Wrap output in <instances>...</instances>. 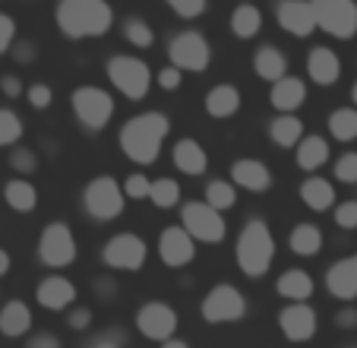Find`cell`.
<instances>
[{
  "label": "cell",
  "mask_w": 357,
  "mask_h": 348,
  "mask_svg": "<svg viewBox=\"0 0 357 348\" xmlns=\"http://www.w3.org/2000/svg\"><path fill=\"white\" fill-rule=\"evenodd\" d=\"M171 133V121L162 111H142L136 117H130L117 133L121 152L136 165H152L162 155V146Z\"/></svg>",
  "instance_id": "1"
},
{
  "label": "cell",
  "mask_w": 357,
  "mask_h": 348,
  "mask_svg": "<svg viewBox=\"0 0 357 348\" xmlns=\"http://www.w3.org/2000/svg\"><path fill=\"white\" fill-rule=\"evenodd\" d=\"M234 260L247 279H263L275 260V238L263 219H250L234 244Z\"/></svg>",
  "instance_id": "2"
},
{
  "label": "cell",
  "mask_w": 357,
  "mask_h": 348,
  "mask_svg": "<svg viewBox=\"0 0 357 348\" xmlns=\"http://www.w3.org/2000/svg\"><path fill=\"white\" fill-rule=\"evenodd\" d=\"M111 22H114V10L108 0H61L57 3V26L70 38L105 35Z\"/></svg>",
  "instance_id": "3"
},
{
  "label": "cell",
  "mask_w": 357,
  "mask_h": 348,
  "mask_svg": "<svg viewBox=\"0 0 357 348\" xmlns=\"http://www.w3.org/2000/svg\"><path fill=\"white\" fill-rule=\"evenodd\" d=\"M199 314H202V320L212 323V326H218V323H237L247 317V298H243V291L237 285L218 282L199 301Z\"/></svg>",
  "instance_id": "4"
},
{
  "label": "cell",
  "mask_w": 357,
  "mask_h": 348,
  "mask_svg": "<svg viewBox=\"0 0 357 348\" xmlns=\"http://www.w3.org/2000/svg\"><path fill=\"white\" fill-rule=\"evenodd\" d=\"M181 225L196 238V244H222L228 235L225 212L209 206L206 200H193L181 206Z\"/></svg>",
  "instance_id": "5"
},
{
  "label": "cell",
  "mask_w": 357,
  "mask_h": 348,
  "mask_svg": "<svg viewBox=\"0 0 357 348\" xmlns=\"http://www.w3.org/2000/svg\"><path fill=\"white\" fill-rule=\"evenodd\" d=\"M123 203H127V194H123V184H117L114 177L101 174L95 181H89L86 194H82V206L92 215L95 222H111L123 212Z\"/></svg>",
  "instance_id": "6"
},
{
  "label": "cell",
  "mask_w": 357,
  "mask_h": 348,
  "mask_svg": "<svg viewBox=\"0 0 357 348\" xmlns=\"http://www.w3.org/2000/svg\"><path fill=\"white\" fill-rule=\"evenodd\" d=\"M73 114L79 117V124L86 130H105L114 117V99L98 86H79L70 95Z\"/></svg>",
  "instance_id": "7"
},
{
  "label": "cell",
  "mask_w": 357,
  "mask_h": 348,
  "mask_svg": "<svg viewBox=\"0 0 357 348\" xmlns=\"http://www.w3.org/2000/svg\"><path fill=\"white\" fill-rule=\"evenodd\" d=\"M149 260V244L133 231H121V235L108 238V244L101 247V263L117 273H139Z\"/></svg>",
  "instance_id": "8"
},
{
  "label": "cell",
  "mask_w": 357,
  "mask_h": 348,
  "mask_svg": "<svg viewBox=\"0 0 357 348\" xmlns=\"http://www.w3.org/2000/svg\"><path fill=\"white\" fill-rule=\"evenodd\" d=\"M76 238L73 228L67 222H51L45 225V231L38 235V260L45 263L47 269H63L70 263H76Z\"/></svg>",
  "instance_id": "9"
},
{
  "label": "cell",
  "mask_w": 357,
  "mask_h": 348,
  "mask_svg": "<svg viewBox=\"0 0 357 348\" xmlns=\"http://www.w3.org/2000/svg\"><path fill=\"white\" fill-rule=\"evenodd\" d=\"M133 326L139 329L142 339L149 342H168L177 335V326H181V317L171 307L168 301H146L133 317Z\"/></svg>",
  "instance_id": "10"
},
{
  "label": "cell",
  "mask_w": 357,
  "mask_h": 348,
  "mask_svg": "<svg viewBox=\"0 0 357 348\" xmlns=\"http://www.w3.org/2000/svg\"><path fill=\"white\" fill-rule=\"evenodd\" d=\"M108 76H111V82H114L117 92L127 95L130 101L146 99L149 82H152V76H149V67H146V64H142L139 57H127V54H117V57H111Z\"/></svg>",
  "instance_id": "11"
},
{
  "label": "cell",
  "mask_w": 357,
  "mask_h": 348,
  "mask_svg": "<svg viewBox=\"0 0 357 348\" xmlns=\"http://www.w3.org/2000/svg\"><path fill=\"white\" fill-rule=\"evenodd\" d=\"M317 10L319 29H326L335 38L357 35V3L354 0H310Z\"/></svg>",
  "instance_id": "12"
},
{
  "label": "cell",
  "mask_w": 357,
  "mask_h": 348,
  "mask_svg": "<svg viewBox=\"0 0 357 348\" xmlns=\"http://www.w3.org/2000/svg\"><path fill=\"white\" fill-rule=\"evenodd\" d=\"M278 329H282V335L288 342L303 345V342H310L313 335H317L319 317L307 301H288L278 310Z\"/></svg>",
  "instance_id": "13"
},
{
  "label": "cell",
  "mask_w": 357,
  "mask_h": 348,
  "mask_svg": "<svg viewBox=\"0 0 357 348\" xmlns=\"http://www.w3.org/2000/svg\"><path fill=\"white\" fill-rule=\"evenodd\" d=\"M168 57L177 70H193V73H199V70L209 67L212 48L199 32H181L177 38H171Z\"/></svg>",
  "instance_id": "14"
},
{
  "label": "cell",
  "mask_w": 357,
  "mask_h": 348,
  "mask_svg": "<svg viewBox=\"0 0 357 348\" xmlns=\"http://www.w3.org/2000/svg\"><path fill=\"white\" fill-rule=\"evenodd\" d=\"M158 260L168 269H183L196 260V238L183 225H168L158 235Z\"/></svg>",
  "instance_id": "15"
},
{
  "label": "cell",
  "mask_w": 357,
  "mask_h": 348,
  "mask_svg": "<svg viewBox=\"0 0 357 348\" xmlns=\"http://www.w3.org/2000/svg\"><path fill=\"white\" fill-rule=\"evenodd\" d=\"M35 301L38 307L54 310V314H67L76 304V285L67 275H45V279L35 285Z\"/></svg>",
  "instance_id": "16"
},
{
  "label": "cell",
  "mask_w": 357,
  "mask_h": 348,
  "mask_svg": "<svg viewBox=\"0 0 357 348\" xmlns=\"http://www.w3.org/2000/svg\"><path fill=\"white\" fill-rule=\"evenodd\" d=\"M326 291L342 304L357 301V254L342 256V260H335L326 269Z\"/></svg>",
  "instance_id": "17"
},
{
  "label": "cell",
  "mask_w": 357,
  "mask_h": 348,
  "mask_svg": "<svg viewBox=\"0 0 357 348\" xmlns=\"http://www.w3.org/2000/svg\"><path fill=\"white\" fill-rule=\"evenodd\" d=\"M278 26L284 32L297 35V38H307L319 29L317 22V10H313L310 0H282L278 3Z\"/></svg>",
  "instance_id": "18"
},
{
  "label": "cell",
  "mask_w": 357,
  "mask_h": 348,
  "mask_svg": "<svg viewBox=\"0 0 357 348\" xmlns=\"http://www.w3.org/2000/svg\"><path fill=\"white\" fill-rule=\"evenodd\" d=\"M231 184L250 190V194H263V190L272 187V171L259 159H237L231 165Z\"/></svg>",
  "instance_id": "19"
},
{
  "label": "cell",
  "mask_w": 357,
  "mask_h": 348,
  "mask_svg": "<svg viewBox=\"0 0 357 348\" xmlns=\"http://www.w3.org/2000/svg\"><path fill=\"white\" fill-rule=\"evenodd\" d=\"M275 291L284 301H310L313 291H317V282H313V275L307 269L291 266L275 279Z\"/></svg>",
  "instance_id": "20"
},
{
  "label": "cell",
  "mask_w": 357,
  "mask_h": 348,
  "mask_svg": "<svg viewBox=\"0 0 357 348\" xmlns=\"http://www.w3.org/2000/svg\"><path fill=\"white\" fill-rule=\"evenodd\" d=\"M171 159H174L177 171L190 174V177H199V174H206V168H209V155H206V149H202L193 136L177 140L174 149H171Z\"/></svg>",
  "instance_id": "21"
},
{
  "label": "cell",
  "mask_w": 357,
  "mask_h": 348,
  "mask_svg": "<svg viewBox=\"0 0 357 348\" xmlns=\"http://www.w3.org/2000/svg\"><path fill=\"white\" fill-rule=\"evenodd\" d=\"M269 101L278 114H294L297 108L307 101V86H303V80H297V76H282L278 82H272Z\"/></svg>",
  "instance_id": "22"
},
{
  "label": "cell",
  "mask_w": 357,
  "mask_h": 348,
  "mask_svg": "<svg viewBox=\"0 0 357 348\" xmlns=\"http://www.w3.org/2000/svg\"><path fill=\"white\" fill-rule=\"evenodd\" d=\"M307 73L317 86H335L338 76H342V61L332 48H313L310 57H307Z\"/></svg>",
  "instance_id": "23"
},
{
  "label": "cell",
  "mask_w": 357,
  "mask_h": 348,
  "mask_svg": "<svg viewBox=\"0 0 357 348\" xmlns=\"http://www.w3.org/2000/svg\"><path fill=\"white\" fill-rule=\"evenodd\" d=\"M29 329H32V307L26 301L13 298L0 307V333L7 339H22Z\"/></svg>",
  "instance_id": "24"
},
{
  "label": "cell",
  "mask_w": 357,
  "mask_h": 348,
  "mask_svg": "<svg viewBox=\"0 0 357 348\" xmlns=\"http://www.w3.org/2000/svg\"><path fill=\"white\" fill-rule=\"evenodd\" d=\"M301 200L307 209H313V212H326V209L335 206V187H332L326 177H319V174H313V177H307V181L301 184Z\"/></svg>",
  "instance_id": "25"
},
{
  "label": "cell",
  "mask_w": 357,
  "mask_h": 348,
  "mask_svg": "<svg viewBox=\"0 0 357 348\" xmlns=\"http://www.w3.org/2000/svg\"><path fill=\"white\" fill-rule=\"evenodd\" d=\"M294 159H297V168L301 171H317L329 161V143L323 136H303L301 143L294 146Z\"/></svg>",
  "instance_id": "26"
},
{
  "label": "cell",
  "mask_w": 357,
  "mask_h": 348,
  "mask_svg": "<svg viewBox=\"0 0 357 348\" xmlns=\"http://www.w3.org/2000/svg\"><path fill=\"white\" fill-rule=\"evenodd\" d=\"M288 247L294 256H317L323 250V231H319V225H313V222L294 225L288 235Z\"/></svg>",
  "instance_id": "27"
},
{
  "label": "cell",
  "mask_w": 357,
  "mask_h": 348,
  "mask_svg": "<svg viewBox=\"0 0 357 348\" xmlns=\"http://www.w3.org/2000/svg\"><path fill=\"white\" fill-rule=\"evenodd\" d=\"M206 111H209V117H218V121L234 117V114L241 111V92H237L234 86H228V82L209 89V95H206Z\"/></svg>",
  "instance_id": "28"
},
{
  "label": "cell",
  "mask_w": 357,
  "mask_h": 348,
  "mask_svg": "<svg viewBox=\"0 0 357 348\" xmlns=\"http://www.w3.org/2000/svg\"><path fill=\"white\" fill-rule=\"evenodd\" d=\"M3 200H7V206L13 209V212H35V206H38V190H35V184L26 181V177H13V181H7V187H3Z\"/></svg>",
  "instance_id": "29"
},
{
  "label": "cell",
  "mask_w": 357,
  "mask_h": 348,
  "mask_svg": "<svg viewBox=\"0 0 357 348\" xmlns=\"http://www.w3.org/2000/svg\"><path fill=\"white\" fill-rule=\"evenodd\" d=\"M253 67H257V73L263 76L266 82H278L282 76H288V61H284V54L272 45L259 48L257 57H253Z\"/></svg>",
  "instance_id": "30"
},
{
  "label": "cell",
  "mask_w": 357,
  "mask_h": 348,
  "mask_svg": "<svg viewBox=\"0 0 357 348\" xmlns=\"http://www.w3.org/2000/svg\"><path fill=\"white\" fill-rule=\"evenodd\" d=\"M269 136L275 146L282 149H294L297 143L303 140V124L301 117H294V114H278L275 121L269 124Z\"/></svg>",
  "instance_id": "31"
},
{
  "label": "cell",
  "mask_w": 357,
  "mask_h": 348,
  "mask_svg": "<svg viewBox=\"0 0 357 348\" xmlns=\"http://www.w3.org/2000/svg\"><path fill=\"white\" fill-rule=\"evenodd\" d=\"M231 29H234L237 38H253V35L263 29V13H259L253 3H241V7L231 13Z\"/></svg>",
  "instance_id": "32"
},
{
  "label": "cell",
  "mask_w": 357,
  "mask_h": 348,
  "mask_svg": "<svg viewBox=\"0 0 357 348\" xmlns=\"http://www.w3.org/2000/svg\"><path fill=\"white\" fill-rule=\"evenodd\" d=\"M329 133L338 143L357 140V108H338L329 114Z\"/></svg>",
  "instance_id": "33"
},
{
  "label": "cell",
  "mask_w": 357,
  "mask_h": 348,
  "mask_svg": "<svg viewBox=\"0 0 357 348\" xmlns=\"http://www.w3.org/2000/svg\"><path fill=\"white\" fill-rule=\"evenodd\" d=\"M206 203L215 206L218 212H231L237 206V187L228 181H209L206 184Z\"/></svg>",
  "instance_id": "34"
},
{
  "label": "cell",
  "mask_w": 357,
  "mask_h": 348,
  "mask_svg": "<svg viewBox=\"0 0 357 348\" xmlns=\"http://www.w3.org/2000/svg\"><path fill=\"white\" fill-rule=\"evenodd\" d=\"M149 200L155 203L158 209H174L177 203H181V184H177L174 177H158V181H152Z\"/></svg>",
  "instance_id": "35"
},
{
  "label": "cell",
  "mask_w": 357,
  "mask_h": 348,
  "mask_svg": "<svg viewBox=\"0 0 357 348\" xmlns=\"http://www.w3.org/2000/svg\"><path fill=\"white\" fill-rule=\"evenodd\" d=\"M22 140V121L10 108H0V146H16Z\"/></svg>",
  "instance_id": "36"
},
{
  "label": "cell",
  "mask_w": 357,
  "mask_h": 348,
  "mask_svg": "<svg viewBox=\"0 0 357 348\" xmlns=\"http://www.w3.org/2000/svg\"><path fill=\"white\" fill-rule=\"evenodd\" d=\"M10 168H13L16 174H35V168H38V155L26 146H16L13 152H10Z\"/></svg>",
  "instance_id": "37"
},
{
  "label": "cell",
  "mask_w": 357,
  "mask_h": 348,
  "mask_svg": "<svg viewBox=\"0 0 357 348\" xmlns=\"http://www.w3.org/2000/svg\"><path fill=\"white\" fill-rule=\"evenodd\" d=\"M123 35H127V41H133L136 48H149V45H152V38H155V35H152V29H149L142 20H127Z\"/></svg>",
  "instance_id": "38"
},
{
  "label": "cell",
  "mask_w": 357,
  "mask_h": 348,
  "mask_svg": "<svg viewBox=\"0 0 357 348\" xmlns=\"http://www.w3.org/2000/svg\"><path fill=\"white\" fill-rule=\"evenodd\" d=\"M335 225L342 231H357V200H344L335 206Z\"/></svg>",
  "instance_id": "39"
},
{
  "label": "cell",
  "mask_w": 357,
  "mask_h": 348,
  "mask_svg": "<svg viewBox=\"0 0 357 348\" xmlns=\"http://www.w3.org/2000/svg\"><path fill=\"white\" fill-rule=\"evenodd\" d=\"M332 174H335L342 184H357V152H344L342 159L335 161Z\"/></svg>",
  "instance_id": "40"
},
{
  "label": "cell",
  "mask_w": 357,
  "mask_h": 348,
  "mask_svg": "<svg viewBox=\"0 0 357 348\" xmlns=\"http://www.w3.org/2000/svg\"><path fill=\"white\" fill-rule=\"evenodd\" d=\"M149 190H152V181H149L146 174H130L127 181H123L127 200H149Z\"/></svg>",
  "instance_id": "41"
},
{
  "label": "cell",
  "mask_w": 357,
  "mask_h": 348,
  "mask_svg": "<svg viewBox=\"0 0 357 348\" xmlns=\"http://www.w3.org/2000/svg\"><path fill=\"white\" fill-rule=\"evenodd\" d=\"M92 307H86V304H73V307L67 310V326L73 329V333H86L89 326H92Z\"/></svg>",
  "instance_id": "42"
},
{
  "label": "cell",
  "mask_w": 357,
  "mask_h": 348,
  "mask_svg": "<svg viewBox=\"0 0 357 348\" xmlns=\"http://www.w3.org/2000/svg\"><path fill=\"white\" fill-rule=\"evenodd\" d=\"M165 3H168L177 16H187V20H193V16H199L202 10H206V0H165Z\"/></svg>",
  "instance_id": "43"
},
{
  "label": "cell",
  "mask_w": 357,
  "mask_h": 348,
  "mask_svg": "<svg viewBox=\"0 0 357 348\" xmlns=\"http://www.w3.org/2000/svg\"><path fill=\"white\" fill-rule=\"evenodd\" d=\"M123 342H127V335H123V329H108V333L95 335V339L89 342L86 348H123Z\"/></svg>",
  "instance_id": "44"
},
{
  "label": "cell",
  "mask_w": 357,
  "mask_h": 348,
  "mask_svg": "<svg viewBox=\"0 0 357 348\" xmlns=\"http://www.w3.org/2000/svg\"><path fill=\"white\" fill-rule=\"evenodd\" d=\"M26 99H29V105L32 108H47L51 105V99H54V92H51V86H45V82H35V86H29V92H26Z\"/></svg>",
  "instance_id": "45"
},
{
  "label": "cell",
  "mask_w": 357,
  "mask_h": 348,
  "mask_svg": "<svg viewBox=\"0 0 357 348\" xmlns=\"http://www.w3.org/2000/svg\"><path fill=\"white\" fill-rule=\"evenodd\" d=\"M335 326L338 329H357V307L354 304H342L335 310Z\"/></svg>",
  "instance_id": "46"
},
{
  "label": "cell",
  "mask_w": 357,
  "mask_h": 348,
  "mask_svg": "<svg viewBox=\"0 0 357 348\" xmlns=\"http://www.w3.org/2000/svg\"><path fill=\"white\" fill-rule=\"evenodd\" d=\"M26 348H63V342L54 333H32L26 339Z\"/></svg>",
  "instance_id": "47"
},
{
  "label": "cell",
  "mask_w": 357,
  "mask_h": 348,
  "mask_svg": "<svg viewBox=\"0 0 357 348\" xmlns=\"http://www.w3.org/2000/svg\"><path fill=\"white\" fill-rule=\"evenodd\" d=\"M13 38H16V22L7 13H0V54L13 45Z\"/></svg>",
  "instance_id": "48"
},
{
  "label": "cell",
  "mask_w": 357,
  "mask_h": 348,
  "mask_svg": "<svg viewBox=\"0 0 357 348\" xmlns=\"http://www.w3.org/2000/svg\"><path fill=\"white\" fill-rule=\"evenodd\" d=\"M181 70L177 67H165L162 73H158V86L165 89V92H174V89H181Z\"/></svg>",
  "instance_id": "49"
},
{
  "label": "cell",
  "mask_w": 357,
  "mask_h": 348,
  "mask_svg": "<svg viewBox=\"0 0 357 348\" xmlns=\"http://www.w3.org/2000/svg\"><path fill=\"white\" fill-rule=\"evenodd\" d=\"M95 295L101 298V301H114V295H117V285H114V279H108V275H105V279H95Z\"/></svg>",
  "instance_id": "50"
},
{
  "label": "cell",
  "mask_w": 357,
  "mask_h": 348,
  "mask_svg": "<svg viewBox=\"0 0 357 348\" xmlns=\"http://www.w3.org/2000/svg\"><path fill=\"white\" fill-rule=\"evenodd\" d=\"M0 89H3L7 99H20L22 95V82L16 80V76H3V80H0Z\"/></svg>",
  "instance_id": "51"
},
{
  "label": "cell",
  "mask_w": 357,
  "mask_h": 348,
  "mask_svg": "<svg viewBox=\"0 0 357 348\" xmlns=\"http://www.w3.org/2000/svg\"><path fill=\"white\" fill-rule=\"evenodd\" d=\"M16 61H32L35 57V48H32V41H22V45H16Z\"/></svg>",
  "instance_id": "52"
},
{
  "label": "cell",
  "mask_w": 357,
  "mask_h": 348,
  "mask_svg": "<svg viewBox=\"0 0 357 348\" xmlns=\"http://www.w3.org/2000/svg\"><path fill=\"white\" fill-rule=\"evenodd\" d=\"M10 266H13V260H10V254L3 247H0V279H3V275L10 273Z\"/></svg>",
  "instance_id": "53"
},
{
  "label": "cell",
  "mask_w": 357,
  "mask_h": 348,
  "mask_svg": "<svg viewBox=\"0 0 357 348\" xmlns=\"http://www.w3.org/2000/svg\"><path fill=\"white\" fill-rule=\"evenodd\" d=\"M158 348H190V342H187V339H177V335H174V339L162 342V345H158Z\"/></svg>",
  "instance_id": "54"
},
{
  "label": "cell",
  "mask_w": 357,
  "mask_h": 348,
  "mask_svg": "<svg viewBox=\"0 0 357 348\" xmlns=\"http://www.w3.org/2000/svg\"><path fill=\"white\" fill-rule=\"evenodd\" d=\"M351 99H354V105H357V82H354V89H351Z\"/></svg>",
  "instance_id": "55"
}]
</instances>
